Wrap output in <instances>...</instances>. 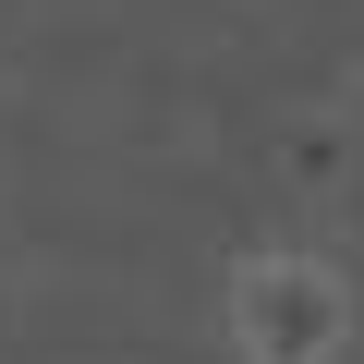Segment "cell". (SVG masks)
Here are the masks:
<instances>
[{
	"mask_svg": "<svg viewBox=\"0 0 364 364\" xmlns=\"http://www.w3.org/2000/svg\"><path fill=\"white\" fill-rule=\"evenodd\" d=\"M219 328H231V364H352L364 291H352V267L316 255V243H255V255H231Z\"/></svg>",
	"mask_w": 364,
	"mask_h": 364,
	"instance_id": "cell-1",
	"label": "cell"
}]
</instances>
